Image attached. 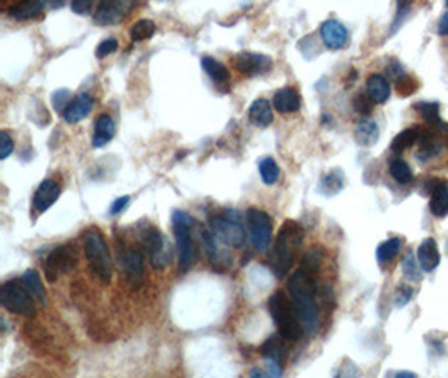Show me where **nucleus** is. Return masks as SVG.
<instances>
[{
	"instance_id": "f257e3e1",
	"label": "nucleus",
	"mask_w": 448,
	"mask_h": 378,
	"mask_svg": "<svg viewBox=\"0 0 448 378\" xmlns=\"http://www.w3.org/2000/svg\"><path fill=\"white\" fill-rule=\"evenodd\" d=\"M287 288L291 292L292 303L296 304L297 313H299L304 330L314 335L317 326H319V308L316 303L314 278L309 272L299 269L289 278Z\"/></svg>"
},
{
	"instance_id": "f03ea898",
	"label": "nucleus",
	"mask_w": 448,
	"mask_h": 378,
	"mask_svg": "<svg viewBox=\"0 0 448 378\" xmlns=\"http://www.w3.org/2000/svg\"><path fill=\"white\" fill-rule=\"evenodd\" d=\"M304 239V229L294 221H286L277 235L271 255V267L277 278H286Z\"/></svg>"
},
{
	"instance_id": "7ed1b4c3",
	"label": "nucleus",
	"mask_w": 448,
	"mask_h": 378,
	"mask_svg": "<svg viewBox=\"0 0 448 378\" xmlns=\"http://www.w3.org/2000/svg\"><path fill=\"white\" fill-rule=\"evenodd\" d=\"M267 308L277 328H279V333L282 338L289 341H297L299 338H303L304 326L301 323L299 313H297L296 304L292 303V299L289 298L286 292L275 291L269 298Z\"/></svg>"
},
{
	"instance_id": "20e7f679",
	"label": "nucleus",
	"mask_w": 448,
	"mask_h": 378,
	"mask_svg": "<svg viewBox=\"0 0 448 378\" xmlns=\"http://www.w3.org/2000/svg\"><path fill=\"white\" fill-rule=\"evenodd\" d=\"M84 254H86L89 269L103 283L113 278V259L104 235L97 229H89L84 234Z\"/></svg>"
},
{
	"instance_id": "39448f33",
	"label": "nucleus",
	"mask_w": 448,
	"mask_h": 378,
	"mask_svg": "<svg viewBox=\"0 0 448 378\" xmlns=\"http://www.w3.org/2000/svg\"><path fill=\"white\" fill-rule=\"evenodd\" d=\"M172 221L178 249V269L180 272H186L191 269L195 258H197V249H195V241L191 235V227L195 222L191 215L185 214L183 210H175Z\"/></svg>"
},
{
	"instance_id": "423d86ee",
	"label": "nucleus",
	"mask_w": 448,
	"mask_h": 378,
	"mask_svg": "<svg viewBox=\"0 0 448 378\" xmlns=\"http://www.w3.org/2000/svg\"><path fill=\"white\" fill-rule=\"evenodd\" d=\"M0 303L9 313L32 318L35 315V304L31 291L27 290L22 279H12L3 283L0 290Z\"/></svg>"
},
{
	"instance_id": "0eeeda50",
	"label": "nucleus",
	"mask_w": 448,
	"mask_h": 378,
	"mask_svg": "<svg viewBox=\"0 0 448 378\" xmlns=\"http://www.w3.org/2000/svg\"><path fill=\"white\" fill-rule=\"evenodd\" d=\"M210 226L211 234H214L220 242L227 244V246L242 247L243 242H246V230H243L242 222H240V215L237 210H223V214L211 219Z\"/></svg>"
},
{
	"instance_id": "6e6552de",
	"label": "nucleus",
	"mask_w": 448,
	"mask_h": 378,
	"mask_svg": "<svg viewBox=\"0 0 448 378\" xmlns=\"http://www.w3.org/2000/svg\"><path fill=\"white\" fill-rule=\"evenodd\" d=\"M77 262L76 249L72 246H59L47 255L44 272L49 283H56L61 274H66L74 269Z\"/></svg>"
},
{
	"instance_id": "1a4fd4ad",
	"label": "nucleus",
	"mask_w": 448,
	"mask_h": 378,
	"mask_svg": "<svg viewBox=\"0 0 448 378\" xmlns=\"http://www.w3.org/2000/svg\"><path fill=\"white\" fill-rule=\"evenodd\" d=\"M247 223H248V234H250V242L255 251L262 252L266 251L271 244L272 237V223L271 217L259 209H248L247 210Z\"/></svg>"
},
{
	"instance_id": "9d476101",
	"label": "nucleus",
	"mask_w": 448,
	"mask_h": 378,
	"mask_svg": "<svg viewBox=\"0 0 448 378\" xmlns=\"http://www.w3.org/2000/svg\"><path fill=\"white\" fill-rule=\"evenodd\" d=\"M146 249H148L150 262H152L154 269H163V267L168 266L170 261H172L170 244L160 230H150V234L146 235Z\"/></svg>"
},
{
	"instance_id": "9b49d317",
	"label": "nucleus",
	"mask_w": 448,
	"mask_h": 378,
	"mask_svg": "<svg viewBox=\"0 0 448 378\" xmlns=\"http://www.w3.org/2000/svg\"><path fill=\"white\" fill-rule=\"evenodd\" d=\"M120 266L131 286H140L145 278V258L140 249L120 251Z\"/></svg>"
},
{
	"instance_id": "f8f14e48",
	"label": "nucleus",
	"mask_w": 448,
	"mask_h": 378,
	"mask_svg": "<svg viewBox=\"0 0 448 378\" xmlns=\"http://www.w3.org/2000/svg\"><path fill=\"white\" fill-rule=\"evenodd\" d=\"M235 68L240 74L254 78V76L266 74L271 71L272 59L266 54H260V52H240L235 58Z\"/></svg>"
},
{
	"instance_id": "ddd939ff",
	"label": "nucleus",
	"mask_w": 448,
	"mask_h": 378,
	"mask_svg": "<svg viewBox=\"0 0 448 378\" xmlns=\"http://www.w3.org/2000/svg\"><path fill=\"white\" fill-rule=\"evenodd\" d=\"M131 2H120V0H109V2H101L96 7L93 20L99 26H111V24L121 22L126 17L129 9H131Z\"/></svg>"
},
{
	"instance_id": "4468645a",
	"label": "nucleus",
	"mask_w": 448,
	"mask_h": 378,
	"mask_svg": "<svg viewBox=\"0 0 448 378\" xmlns=\"http://www.w3.org/2000/svg\"><path fill=\"white\" fill-rule=\"evenodd\" d=\"M321 39H323V44L331 51H337V49H343L346 44H348L349 34L348 29L336 19H328L321 26Z\"/></svg>"
},
{
	"instance_id": "2eb2a0df",
	"label": "nucleus",
	"mask_w": 448,
	"mask_h": 378,
	"mask_svg": "<svg viewBox=\"0 0 448 378\" xmlns=\"http://www.w3.org/2000/svg\"><path fill=\"white\" fill-rule=\"evenodd\" d=\"M59 195H61V185L58 182L51 180V178L44 180L42 184L38 187V190H35L34 200H32L35 212L42 214L51 209V207L58 202Z\"/></svg>"
},
{
	"instance_id": "dca6fc26",
	"label": "nucleus",
	"mask_w": 448,
	"mask_h": 378,
	"mask_svg": "<svg viewBox=\"0 0 448 378\" xmlns=\"http://www.w3.org/2000/svg\"><path fill=\"white\" fill-rule=\"evenodd\" d=\"M93 109V97L88 95V93H81L76 97H72L71 104H69L66 111H64L63 118L67 121V123L74 125L79 123L81 120H84Z\"/></svg>"
},
{
	"instance_id": "f3484780",
	"label": "nucleus",
	"mask_w": 448,
	"mask_h": 378,
	"mask_svg": "<svg viewBox=\"0 0 448 378\" xmlns=\"http://www.w3.org/2000/svg\"><path fill=\"white\" fill-rule=\"evenodd\" d=\"M417 259H418L419 267H422L425 272H431L433 269H437V266L440 264V252L435 239L431 237L423 239L422 244L418 246Z\"/></svg>"
},
{
	"instance_id": "a211bd4d",
	"label": "nucleus",
	"mask_w": 448,
	"mask_h": 378,
	"mask_svg": "<svg viewBox=\"0 0 448 378\" xmlns=\"http://www.w3.org/2000/svg\"><path fill=\"white\" fill-rule=\"evenodd\" d=\"M202 68L205 69V72L210 76V79L217 84L220 91H227V89H229L230 72L225 64H222L217 59L210 58V56H205V58L202 59Z\"/></svg>"
},
{
	"instance_id": "6ab92c4d",
	"label": "nucleus",
	"mask_w": 448,
	"mask_h": 378,
	"mask_svg": "<svg viewBox=\"0 0 448 378\" xmlns=\"http://www.w3.org/2000/svg\"><path fill=\"white\" fill-rule=\"evenodd\" d=\"M366 93H368V97L373 103H386L391 96V86L388 79L381 74H371L368 81H366Z\"/></svg>"
},
{
	"instance_id": "aec40b11",
	"label": "nucleus",
	"mask_w": 448,
	"mask_h": 378,
	"mask_svg": "<svg viewBox=\"0 0 448 378\" xmlns=\"http://www.w3.org/2000/svg\"><path fill=\"white\" fill-rule=\"evenodd\" d=\"M417 111L422 115L425 123H429L433 132H448V123L442 120L440 116V104L433 101H422V103L415 104Z\"/></svg>"
},
{
	"instance_id": "412c9836",
	"label": "nucleus",
	"mask_w": 448,
	"mask_h": 378,
	"mask_svg": "<svg viewBox=\"0 0 448 378\" xmlns=\"http://www.w3.org/2000/svg\"><path fill=\"white\" fill-rule=\"evenodd\" d=\"M116 133V125L113 121V118L109 115L97 116L95 125V133H93V146L95 148H101V146L108 145L113 140Z\"/></svg>"
},
{
	"instance_id": "4be33fe9",
	"label": "nucleus",
	"mask_w": 448,
	"mask_h": 378,
	"mask_svg": "<svg viewBox=\"0 0 448 378\" xmlns=\"http://www.w3.org/2000/svg\"><path fill=\"white\" fill-rule=\"evenodd\" d=\"M419 152L417 158L419 162H426L440 155L443 150L442 141L435 132H419Z\"/></svg>"
},
{
	"instance_id": "5701e85b",
	"label": "nucleus",
	"mask_w": 448,
	"mask_h": 378,
	"mask_svg": "<svg viewBox=\"0 0 448 378\" xmlns=\"http://www.w3.org/2000/svg\"><path fill=\"white\" fill-rule=\"evenodd\" d=\"M248 120H250L252 125L259 126V128H267V126H271L272 120H274L272 104L269 103L267 100H255L254 103L250 104V109H248Z\"/></svg>"
},
{
	"instance_id": "b1692460",
	"label": "nucleus",
	"mask_w": 448,
	"mask_h": 378,
	"mask_svg": "<svg viewBox=\"0 0 448 378\" xmlns=\"http://www.w3.org/2000/svg\"><path fill=\"white\" fill-rule=\"evenodd\" d=\"M272 107H274L279 113H294L301 108V96L299 93L296 91L294 88H282L274 95V101H272Z\"/></svg>"
},
{
	"instance_id": "393cba45",
	"label": "nucleus",
	"mask_w": 448,
	"mask_h": 378,
	"mask_svg": "<svg viewBox=\"0 0 448 378\" xmlns=\"http://www.w3.org/2000/svg\"><path fill=\"white\" fill-rule=\"evenodd\" d=\"M430 210L435 217L443 219L448 214V182L440 180L430 194Z\"/></svg>"
},
{
	"instance_id": "a878e982",
	"label": "nucleus",
	"mask_w": 448,
	"mask_h": 378,
	"mask_svg": "<svg viewBox=\"0 0 448 378\" xmlns=\"http://www.w3.org/2000/svg\"><path fill=\"white\" fill-rule=\"evenodd\" d=\"M354 136L361 146H373L380 138V128H378L376 121L361 120L354 128Z\"/></svg>"
},
{
	"instance_id": "bb28decb",
	"label": "nucleus",
	"mask_w": 448,
	"mask_h": 378,
	"mask_svg": "<svg viewBox=\"0 0 448 378\" xmlns=\"http://www.w3.org/2000/svg\"><path fill=\"white\" fill-rule=\"evenodd\" d=\"M44 7H46V3L38 2V0H34V2H19L10 7L9 15L12 19H17V20L34 19L38 17V15H40V12L44 10Z\"/></svg>"
},
{
	"instance_id": "cd10ccee",
	"label": "nucleus",
	"mask_w": 448,
	"mask_h": 378,
	"mask_svg": "<svg viewBox=\"0 0 448 378\" xmlns=\"http://www.w3.org/2000/svg\"><path fill=\"white\" fill-rule=\"evenodd\" d=\"M260 355L266 360H274L277 363H284V360H286V347H284L279 336L274 335L260 347Z\"/></svg>"
},
{
	"instance_id": "c85d7f7f",
	"label": "nucleus",
	"mask_w": 448,
	"mask_h": 378,
	"mask_svg": "<svg viewBox=\"0 0 448 378\" xmlns=\"http://www.w3.org/2000/svg\"><path fill=\"white\" fill-rule=\"evenodd\" d=\"M22 283L26 284V288L31 291V294L34 296V298H38L40 304H46V290H44L38 271L27 269L22 276Z\"/></svg>"
},
{
	"instance_id": "c756f323",
	"label": "nucleus",
	"mask_w": 448,
	"mask_h": 378,
	"mask_svg": "<svg viewBox=\"0 0 448 378\" xmlns=\"http://www.w3.org/2000/svg\"><path fill=\"white\" fill-rule=\"evenodd\" d=\"M418 140H419V132L417 128L403 129V132L398 133V135L394 136V140L391 141V152L394 153L405 152V150L411 148V146L417 143Z\"/></svg>"
},
{
	"instance_id": "7c9ffc66",
	"label": "nucleus",
	"mask_w": 448,
	"mask_h": 378,
	"mask_svg": "<svg viewBox=\"0 0 448 378\" xmlns=\"http://www.w3.org/2000/svg\"><path fill=\"white\" fill-rule=\"evenodd\" d=\"M401 249V239L400 237H391L388 241L381 242L376 249V259L380 264L391 262Z\"/></svg>"
},
{
	"instance_id": "2f4dec72",
	"label": "nucleus",
	"mask_w": 448,
	"mask_h": 378,
	"mask_svg": "<svg viewBox=\"0 0 448 378\" xmlns=\"http://www.w3.org/2000/svg\"><path fill=\"white\" fill-rule=\"evenodd\" d=\"M390 175L398 182V184L406 185L413 180V172H411V166L406 164L403 158H393L390 162Z\"/></svg>"
},
{
	"instance_id": "473e14b6",
	"label": "nucleus",
	"mask_w": 448,
	"mask_h": 378,
	"mask_svg": "<svg viewBox=\"0 0 448 378\" xmlns=\"http://www.w3.org/2000/svg\"><path fill=\"white\" fill-rule=\"evenodd\" d=\"M344 185V177L341 170H333V172L323 175L321 178V192L324 195H334L341 192Z\"/></svg>"
},
{
	"instance_id": "72a5a7b5",
	"label": "nucleus",
	"mask_w": 448,
	"mask_h": 378,
	"mask_svg": "<svg viewBox=\"0 0 448 378\" xmlns=\"http://www.w3.org/2000/svg\"><path fill=\"white\" fill-rule=\"evenodd\" d=\"M259 172H260V177H262V182L266 185H274L280 177L279 165L275 164L274 158H269V157L264 158V160H260Z\"/></svg>"
},
{
	"instance_id": "f704fd0d",
	"label": "nucleus",
	"mask_w": 448,
	"mask_h": 378,
	"mask_svg": "<svg viewBox=\"0 0 448 378\" xmlns=\"http://www.w3.org/2000/svg\"><path fill=\"white\" fill-rule=\"evenodd\" d=\"M157 31V26H154L153 20L150 19H141L138 22H134L131 26V31H129V36H131L133 42H140V40L150 39Z\"/></svg>"
},
{
	"instance_id": "c9c22d12",
	"label": "nucleus",
	"mask_w": 448,
	"mask_h": 378,
	"mask_svg": "<svg viewBox=\"0 0 448 378\" xmlns=\"http://www.w3.org/2000/svg\"><path fill=\"white\" fill-rule=\"evenodd\" d=\"M401 269H403V276L410 281H419V264L418 259L415 258L411 252H406L405 258L401 261Z\"/></svg>"
},
{
	"instance_id": "e433bc0d",
	"label": "nucleus",
	"mask_w": 448,
	"mask_h": 378,
	"mask_svg": "<svg viewBox=\"0 0 448 378\" xmlns=\"http://www.w3.org/2000/svg\"><path fill=\"white\" fill-rule=\"evenodd\" d=\"M321 262H323V254H321L317 249H312L304 255L303 264H301L299 269L309 272V274H314V272H317V269H319Z\"/></svg>"
},
{
	"instance_id": "4c0bfd02",
	"label": "nucleus",
	"mask_w": 448,
	"mask_h": 378,
	"mask_svg": "<svg viewBox=\"0 0 448 378\" xmlns=\"http://www.w3.org/2000/svg\"><path fill=\"white\" fill-rule=\"evenodd\" d=\"M71 91L69 89H58V91L52 95V107L58 113H63L66 111L69 104H71Z\"/></svg>"
},
{
	"instance_id": "58836bf2",
	"label": "nucleus",
	"mask_w": 448,
	"mask_h": 378,
	"mask_svg": "<svg viewBox=\"0 0 448 378\" xmlns=\"http://www.w3.org/2000/svg\"><path fill=\"white\" fill-rule=\"evenodd\" d=\"M394 83H397V84H394V88H397L398 95H401V96L413 95V93L418 89V83L413 78H411V76H408V74L401 76V78L394 81Z\"/></svg>"
},
{
	"instance_id": "ea45409f",
	"label": "nucleus",
	"mask_w": 448,
	"mask_h": 378,
	"mask_svg": "<svg viewBox=\"0 0 448 378\" xmlns=\"http://www.w3.org/2000/svg\"><path fill=\"white\" fill-rule=\"evenodd\" d=\"M118 51V40L116 39H106L96 49V56L99 59H104L106 56H111L113 52Z\"/></svg>"
},
{
	"instance_id": "a19ab883",
	"label": "nucleus",
	"mask_w": 448,
	"mask_h": 378,
	"mask_svg": "<svg viewBox=\"0 0 448 378\" xmlns=\"http://www.w3.org/2000/svg\"><path fill=\"white\" fill-rule=\"evenodd\" d=\"M353 104H354V109H356L358 113H361V115H369V113H371L373 101L369 100V97L366 95H362V93H360V95H356Z\"/></svg>"
},
{
	"instance_id": "79ce46f5",
	"label": "nucleus",
	"mask_w": 448,
	"mask_h": 378,
	"mask_svg": "<svg viewBox=\"0 0 448 378\" xmlns=\"http://www.w3.org/2000/svg\"><path fill=\"white\" fill-rule=\"evenodd\" d=\"M14 152V141L7 132H0V158L6 160Z\"/></svg>"
},
{
	"instance_id": "37998d69",
	"label": "nucleus",
	"mask_w": 448,
	"mask_h": 378,
	"mask_svg": "<svg viewBox=\"0 0 448 378\" xmlns=\"http://www.w3.org/2000/svg\"><path fill=\"white\" fill-rule=\"evenodd\" d=\"M411 296H413V290H411L410 286H406V284L405 286H400L398 288L397 294H394V304H397L398 308L406 306V304L410 303Z\"/></svg>"
},
{
	"instance_id": "c03bdc74",
	"label": "nucleus",
	"mask_w": 448,
	"mask_h": 378,
	"mask_svg": "<svg viewBox=\"0 0 448 378\" xmlns=\"http://www.w3.org/2000/svg\"><path fill=\"white\" fill-rule=\"evenodd\" d=\"M410 9V3H405V2H400L397 7V19H394V22L391 24V34H394L398 29H400V26L403 24V20L406 19V12Z\"/></svg>"
},
{
	"instance_id": "a18cd8bd",
	"label": "nucleus",
	"mask_w": 448,
	"mask_h": 378,
	"mask_svg": "<svg viewBox=\"0 0 448 378\" xmlns=\"http://www.w3.org/2000/svg\"><path fill=\"white\" fill-rule=\"evenodd\" d=\"M71 9L72 12H76V14H88V12H91L93 9V2L91 0H74V2L71 3Z\"/></svg>"
},
{
	"instance_id": "49530a36",
	"label": "nucleus",
	"mask_w": 448,
	"mask_h": 378,
	"mask_svg": "<svg viewBox=\"0 0 448 378\" xmlns=\"http://www.w3.org/2000/svg\"><path fill=\"white\" fill-rule=\"evenodd\" d=\"M266 378H282V368L280 363H277L274 360H266Z\"/></svg>"
},
{
	"instance_id": "de8ad7c7",
	"label": "nucleus",
	"mask_w": 448,
	"mask_h": 378,
	"mask_svg": "<svg viewBox=\"0 0 448 378\" xmlns=\"http://www.w3.org/2000/svg\"><path fill=\"white\" fill-rule=\"evenodd\" d=\"M128 204H129V197H128V195H123V197L116 198V200L113 202V205H111V209H109V212H111L113 215L121 214L126 209V207H128Z\"/></svg>"
},
{
	"instance_id": "09e8293b",
	"label": "nucleus",
	"mask_w": 448,
	"mask_h": 378,
	"mask_svg": "<svg viewBox=\"0 0 448 378\" xmlns=\"http://www.w3.org/2000/svg\"><path fill=\"white\" fill-rule=\"evenodd\" d=\"M358 375H360V372H358V368L354 367L353 363H349L348 367L343 368L339 373H337L336 378H354V377H358Z\"/></svg>"
},
{
	"instance_id": "8fccbe9b",
	"label": "nucleus",
	"mask_w": 448,
	"mask_h": 378,
	"mask_svg": "<svg viewBox=\"0 0 448 378\" xmlns=\"http://www.w3.org/2000/svg\"><path fill=\"white\" fill-rule=\"evenodd\" d=\"M438 34L440 36H447L448 34V10L445 14L442 15V19H440L438 22Z\"/></svg>"
},
{
	"instance_id": "3c124183",
	"label": "nucleus",
	"mask_w": 448,
	"mask_h": 378,
	"mask_svg": "<svg viewBox=\"0 0 448 378\" xmlns=\"http://www.w3.org/2000/svg\"><path fill=\"white\" fill-rule=\"evenodd\" d=\"M250 378H266V375H264V372L260 368H254L250 372Z\"/></svg>"
},
{
	"instance_id": "603ef678",
	"label": "nucleus",
	"mask_w": 448,
	"mask_h": 378,
	"mask_svg": "<svg viewBox=\"0 0 448 378\" xmlns=\"http://www.w3.org/2000/svg\"><path fill=\"white\" fill-rule=\"evenodd\" d=\"M394 378H417V375H415L413 372H400L397 373V377Z\"/></svg>"
},
{
	"instance_id": "864d4df0",
	"label": "nucleus",
	"mask_w": 448,
	"mask_h": 378,
	"mask_svg": "<svg viewBox=\"0 0 448 378\" xmlns=\"http://www.w3.org/2000/svg\"><path fill=\"white\" fill-rule=\"evenodd\" d=\"M447 10H448V2H447Z\"/></svg>"
}]
</instances>
